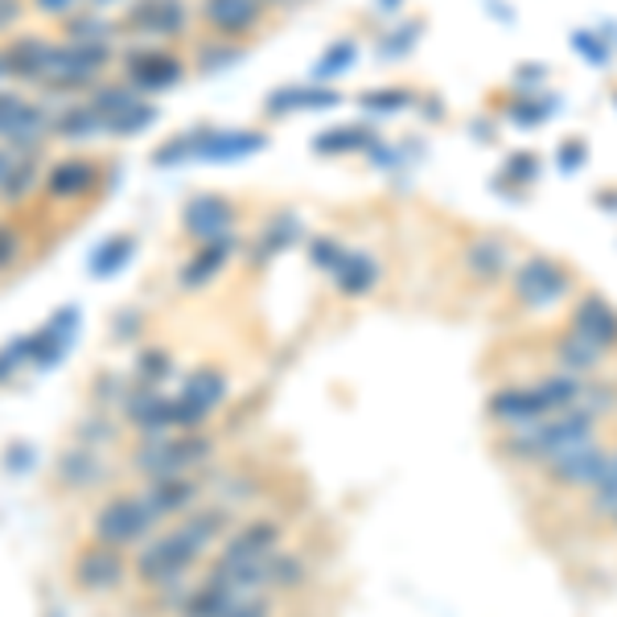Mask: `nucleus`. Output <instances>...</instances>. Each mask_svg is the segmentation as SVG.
Instances as JSON below:
<instances>
[{"instance_id":"f257e3e1","label":"nucleus","mask_w":617,"mask_h":617,"mask_svg":"<svg viewBox=\"0 0 617 617\" xmlns=\"http://www.w3.org/2000/svg\"><path fill=\"white\" fill-rule=\"evenodd\" d=\"M108 62V46L104 42H66V46H50L46 78H54L58 87H83L91 83Z\"/></svg>"},{"instance_id":"f03ea898","label":"nucleus","mask_w":617,"mask_h":617,"mask_svg":"<svg viewBox=\"0 0 617 617\" xmlns=\"http://www.w3.org/2000/svg\"><path fill=\"white\" fill-rule=\"evenodd\" d=\"M149 523H153V515L140 498H111L108 507L95 515V540L108 543V548H128L149 531Z\"/></svg>"},{"instance_id":"7ed1b4c3","label":"nucleus","mask_w":617,"mask_h":617,"mask_svg":"<svg viewBox=\"0 0 617 617\" xmlns=\"http://www.w3.org/2000/svg\"><path fill=\"white\" fill-rule=\"evenodd\" d=\"M210 448L206 441H165V436H153V441H144V448L137 453V465L149 474V478H182L185 465L202 462Z\"/></svg>"},{"instance_id":"20e7f679","label":"nucleus","mask_w":617,"mask_h":617,"mask_svg":"<svg viewBox=\"0 0 617 617\" xmlns=\"http://www.w3.org/2000/svg\"><path fill=\"white\" fill-rule=\"evenodd\" d=\"M572 289V280L564 277V268L552 260H527L519 272H515V296L523 301V305H552L560 296Z\"/></svg>"},{"instance_id":"39448f33","label":"nucleus","mask_w":617,"mask_h":617,"mask_svg":"<svg viewBox=\"0 0 617 617\" xmlns=\"http://www.w3.org/2000/svg\"><path fill=\"white\" fill-rule=\"evenodd\" d=\"M572 329L588 338L593 346H602L605 355L617 350V308L602 296H581L572 308Z\"/></svg>"},{"instance_id":"423d86ee","label":"nucleus","mask_w":617,"mask_h":617,"mask_svg":"<svg viewBox=\"0 0 617 617\" xmlns=\"http://www.w3.org/2000/svg\"><path fill=\"white\" fill-rule=\"evenodd\" d=\"M223 375L218 370H198V375H190V383H185L182 400H173V424H198L202 416H210L215 412V403L223 400Z\"/></svg>"},{"instance_id":"0eeeda50","label":"nucleus","mask_w":617,"mask_h":617,"mask_svg":"<svg viewBox=\"0 0 617 617\" xmlns=\"http://www.w3.org/2000/svg\"><path fill=\"white\" fill-rule=\"evenodd\" d=\"M123 576V560L116 548H108V543H95V548H83L75 560V581L83 588H91V593H99V588H111L120 585Z\"/></svg>"},{"instance_id":"6e6552de","label":"nucleus","mask_w":617,"mask_h":617,"mask_svg":"<svg viewBox=\"0 0 617 617\" xmlns=\"http://www.w3.org/2000/svg\"><path fill=\"white\" fill-rule=\"evenodd\" d=\"M185 4L182 0H140L137 9L128 13V25L140 33H153V37H173L185 30Z\"/></svg>"},{"instance_id":"1a4fd4ad","label":"nucleus","mask_w":617,"mask_h":617,"mask_svg":"<svg viewBox=\"0 0 617 617\" xmlns=\"http://www.w3.org/2000/svg\"><path fill=\"white\" fill-rule=\"evenodd\" d=\"M202 17L210 30L239 37V33H251L260 25V0H206Z\"/></svg>"},{"instance_id":"9d476101","label":"nucleus","mask_w":617,"mask_h":617,"mask_svg":"<svg viewBox=\"0 0 617 617\" xmlns=\"http://www.w3.org/2000/svg\"><path fill=\"white\" fill-rule=\"evenodd\" d=\"M42 123H46L42 108H33V104H25V99L0 91V137L17 140V144H21V140L33 144V137L42 132Z\"/></svg>"},{"instance_id":"9b49d317","label":"nucleus","mask_w":617,"mask_h":617,"mask_svg":"<svg viewBox=\"0 0 617 617\" xmlns=\"http://www.w3.org/2000/svg\"><path fill=\"white\" fill-rule=\"evenodd\" d=\"M78 325V313L75 308H62V317H54V322L37 334V338H25V350H30V358L37 362V367H50L54 358L66 355V346H71V334H75Z\"/></svg>"},{"instance_id":"f8f14e48","label":"nucleus","mask_w":617,"mask_h":617,"mask_svg":"<svg viewBox=\"0 0 617 617\" xmlns=\"http://www.w3.org/2000/svg\"><path fill=\"white\" fill-rule=\"evenodd\" d=\"M128 75L137 87H170L182 78V62L173 54H161V50H149V54H132L128 58Z\"/></svg>"},{"instance_id":"ddd939ff","label":"nucleus","mask_w":617,"mask_h":617,"mask_svg":"<svg viewBox=\"0 0 617 617\" xmlns=\"http://www.w3.org/2000/svg\"><path fill=\"white\" fill-rule=\"evenodd\" d=\"M46 58H50V42H42V37H21V42H13V46L4 50V71L13 78L37 83V78H46Z\"/></svg>"},{"instance_id":"4468645a","label":"nucleus","mask_w":617,"mask_h":617,"mask_svg":"<svg viewBox=\"0 0 617 617\" xmlns=\"http://www.w3.org/2000/svg\"><path fill=\"white\" fill-rule=\"evenodd\" d=\"M231 223V206L223 198H194L185 206V231L198 239H215Z\"/></svg>"},{"instance_id":"2eb2a0df","label":"nucleus","mask_w":617,"mask_h":617,"mask_svg":"<svg viewBox=\"0 0 617 617\" xmlns=\"http://www.w3.org/2000/svg\"><path fill=\"white\" fill-rule=\"evenodd\" d=\"M227 251H231V239H227V235L206 239V243L194 251V260L182 268V284H185V289H198V284H206V280L215 277L218 268H223V260H227Z\"/></svg>"},{"instance_id":"dca6fc26","label":"nucleus","mask_w":617,"mask_h":617,"mask_svg":"<svg viewBox=\"0 0 617 617\" xmlns=\"http://www.w3.org/2000/svg\"><path fill=\"white\" fill-rule=\"evenodd\" d=\"M95 177L99 173H95L91 161H62V165L50 170V194L54 198H83L95 185Z\"/></svg>"},{"instance_id":"f3484780","label":"nucleus","mask_w":617,"mask_h":617,"mask_svg":"<svg viewBox=\"0 0 617 617\" xmlns=\"http://www.w3.org/2000/svg\"><path fill=\"white\" fill-rule=\"evenodd\" d=\"M190 498H194V486L185 478H161L153 486V490L144 494L140 502L149 507V515H173V510H182V507H190Z\"/></svg>"},{"instance_id":"a211bd4d","label":"nucleus","mask_w":617,"mask_h":617,"mask_svg":"<svg viewBox=\"0 0 617 617\" xmlns=\"http://www.w3.org/2000/svg\"><path fill=\"white\" fill-rule=\"evenodd\" d=\"M128 416L137 420L140 429H161V424H173V403L156 400V396H132L128 400Z\"/></svg>"},{"instance_id":"6ab92c4d","label":"nucleus","mask_w":617,"mask_h":617,"mask_svg":"<svg viewBox=\"0 0 617 617\" xmlns=\"http://www.w3.org/2000/svg\"><path fill=\"white\" fill-rule=\"evenodd\" d=\"M338 284L346 289V293H367L370 284H375V263L362 260V256H355L350 263H338Z\"/></svg>"},{"instance_id":"aec40b11","label":"nucleus","mask_w":617,"mask_h":617,"mask_svg":"<svg viewBox=\"0 0 617 617\" xmlns=\"http://www.w3.org/2000/svg\"><path fill=\"white\" fill-rule=\"evenodd\" d=\"M58 137H87V132H95L99 128V111L95 108H75V111H66L58 123Z\"/></svg>"},{"instance_id":"412c9836","label":"nucleus","mask_w":617,"mask_h":617,"mask_svg":"<svg viewBox=\"0 0 617 617\" xmlns=\"http://www.w3.org/2000/svg\"><path fill=\"white\" fill-rule=\"evenodd\" d=\"M128 256H132V239H111V243L91 260V272L95 277H111V272H116V263H123Z\"/></svg>"},{"instance_id":"4be33fe9","label":"nucleus","mask_w":617,"mask_h":617,"mask_svg":"<svg viewBox=\"0 0 617 617\" xmlns=\"http://www.w3.org/2000/svg\"><path fill=\"white\" fill-rule=\"evenodd\" d=\"M153 116H156V111L149 108V104H132V108L120 111L116 120H108V128H111V132H123V137H128V132H140V128L153 120Z\"/></svg>"},{"instance_id":"5701e85b","label":"nucleus","mask_w":617,"mask_h":617,"mask_svg":"<svg viewBox=\"0 0 617 617\" xmlns=\"http://www.w3.org/2000/svg\"><path fill=\"white\" fill-rule=\"evenodd\" d=\"M62 478L71 481V486H83V481H95V462L87 453H71L66 462H62Z\"/></svg>"},{"instance_id":"b1692460","label":"nucleus","mask_w":617,"mask_h":617,"mask_svg":"<svg viewBox=\"0 0 617 617\" xmlns=\"http://www.w3.org/2000/svg\"><path fill=\"white\" fill-rule=\"evenodd\" d=\"M17 251H21V243H17V231H13V227H0V268H9V263L17 260Z\"/></svg>"},{"instance_id":"393cba45","label":"nucleus","mask_w":617,"mask_h":617,"mask_svg":"<svg viewBox=\"0 0 617 617\" xmlns=\"http://www.w3.org/2000/svg\"><path fill=\"white\" fill-rule=\"evenodd\" d=\"M140 370H144V379H165V370H170V358H165V355H144Z\"/></svg>"},{"instance_id":"a878e982","label":"nucleus","mask_w":617,"mask_h":617,"mask_svg":"<svg viewBox=\"0 0 617 617\" xmlns=\"http://www.w3.org/2000/svg\"><path fill=\"white\" fill-rule=\"evenodd\" d=\"M33 4H37L46 17H62V13H71V9H75V0H33Z\"/></svg>"},{"instance_id":"bb28decb","label":"nucleus","mask_w":617,"mask_h":617,"mask_svg":"<svg viewBox=\"0 0 617 617\" xmlns=\"http://www.w3.org/2000/svg\"><path fill=\"white\" fill-rule=\"evenodd\" d=\"M17 13H21V4H17V0H0V30H4V25H13Z\"/></svg>"},{"instance_id":"cd10ccee","label":"nucleus","mask_w":617,"mask_h":617,"mask_svg":"<svg viewBox=\"0 0 617 617\" xmlns=\"http://www.w3.org/2000/svg\"><path fill=\"white\" fill-rule=\"evenodd\" d=\"M4 177H9V156L0 153V182H4Z\"/></svg>"},{"instance_id":"c85d7f7f","label":"nucleus","mask_w":617,"mask_h":617,"mask_svg":"<svg viewBox=\"0 0 617 617\" xmlns=\"http://www.w3.org/2000/svg\"><path fill=\"white\" fill-rule=\"evenodd\" d=\"M0 75H4V54H0Z\"/></svg>"},{"instance_id":"c756f323","label":"nucleus","mask_w":617,"mask_h":617,"mask_svg":"<svg viewBox=\"0 0 617 617\" xmlns=\"http://www.w3.org/2000/svg\"><path fill=\"white\" fill-rule=\"evenodd\" d=\"M104 4H108V0H104Z\"/></svg>"},{"instance_id":"7c9ffc66","label":"nucleus","mask_w":617,"mask_h":617,"mask_svg":"<svg viewBox=\"0 0 617 617\" xmlns=\"http://www.w3.org/2000/svg\"><path fill=\"white\" fill-rule=\"evenodd\" d=\"M614 523H617V519H614Z\"/></svg>"}]
</instances>
